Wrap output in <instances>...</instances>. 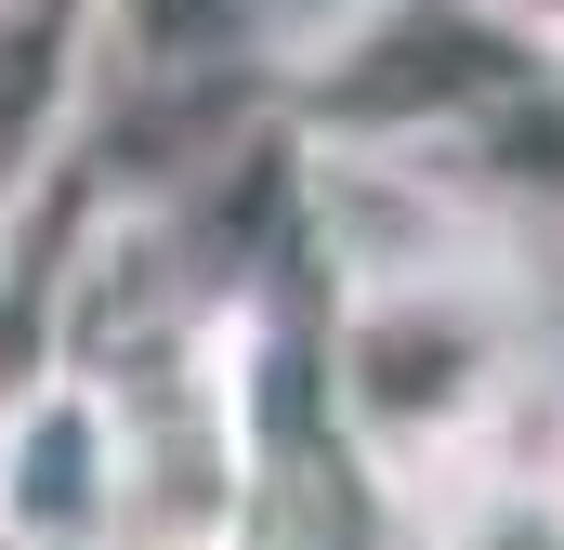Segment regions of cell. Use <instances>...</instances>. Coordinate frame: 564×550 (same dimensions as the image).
I'll list each match as a JSON object with an SVG mask.
<instances>
[{"label":"cell","instance_id":"cell-11","mask_svg":"<svg viewBox=\"0 0 564 550\" xmlns=\"http://www.w3.org/2000/svg\"><path fill=\"white\" fill-rule=\"evenodd\" d=\"M13 250H26V223H0V275H13Z\"/></svg>","mask_w":564,"mask_h":550},{"label":"cell","instance_id":"cell-10","mask_svg":"<svg viewBox=\"0 0 564 550\" xmlns=\"http://www.w3.org/2000/svg\"><path fill=\"white\" fill-rule=\"evenodd\" d=\"M486 13H512L525 40H552V53H564V0H486Z\"/></svg>","mask_w":564,"mask_h":550},{"label":"cell","instance_id":"cell-6","mask_svg":"<svg viewBox=\"0 0 564 550\" xmlns=\"http://www.w3.org/2000/svg\"><path fill=\"white\" fill-rule=\"evenodd\" d=\"M433 184L525 263H564V53L433 144Z\"/></svg>","mask_w":564,"mask_h":550},{"label":"cell","instance_id":"cell-4","mask_svg":"<svg viewBox=\"0 0 564 550\" xmlns=\"http://www.w3.org/2000/svg\"><path fill=\"white\" fill-rule=\"evenodd\" d=\"M119 512V407L79 354H53L0 407V550H106Z\"/></svg>","mask_w":564,"mask_h":550},{"label":"cell","instance_id":"cell-5","mask_svg":"<svg viewBox=\"0 0 564 550\" xmlns=\"http://www.w3.org/2000/svg\"><path fill=\"white\" fill-rule=\"evenodd\" d=\"M93 92H106L93 0H0V223H40L79 184Z\"/></svg>","mask_w":564,"mask_h":550},{"label":"cell","instance_id":"cell-7","mask_svg":"<svg viewBox=\"0 0 564 550\" xmlns=\"http://www.w3.org/2000/svg\"><path fill=\"white\" fill-rule=\"evenodd\" d=\"M106 79H276L289 0H93Z\"/></svg>","mask_w":564,"mask_h":550},{"label":"cell","instance_id":"cell-3","mask_svg":"<svg viewBox=\"0 0 564 550\" xmlns=\"http://www.w3.org/2000/svg\"><path fill=\"white\" fill-rule=\"evenodd\" d=\"M552 40H525L486 0H341L328 26H289L276 53V119L302 144H381L433 157L473 106H499L512 79H539Z\"/></svg>","mask_w":564,"mask_h":550},{"label":"cell","instance_id":"cell-2","mask_svg":"<svg viewBox=\"0 0 564 550\" xmlns=\"http://www.w3.org/2000/svg\"><path fill=\"white\" fill-rule=\"evenodd\" d=\"M263 315H210L184 341L106 354V407H119V512L106 550H263L276 525V419H263Z\"/></svg>","mask_w":564,"mask_h":550},{"label":"cell","instance_id":"cell-1","mask_svg":"<svg viewBox=\"0 0 564 550\" xmlns=\"http://www.w3.org/2000/svg\"><path fill=\"white\" fill-rule=\"evenodd\" d=\"M539 341H552L539 263L499 237L381 263V275H328V315H315L328 446L368 472L381 512L486 446H552L539 432Z\"/></svg>","mask_w":564,"mask_h":550},{"label":"cell","instance_id":"cell-8","mask_svg":"<svg viewBox=\"0 0 564 550\" xmlns=\"http://www.w3.org/2000/svg\"><path fill=\"white\" fill-rule=\"evenodd\" d=\"M408 550H564V472L552 446H486L459 472H433L421 498H394Z\"/></svg>","mask_w":564,"mask_h":550},{"label":"cell","instance_id":"cell-9","mask_svg":"<svg viewBox=\"0 0 564 550\" xmlns=\"http://www.w3.org/2000/svg\"><path fill=\"white\" fill-rule=\"evenodd\" d=\"M539 432H552V472H564V315H552V341H539Z\"/></svg>","mask_w":564,"mask_h":550}]
</instances>
